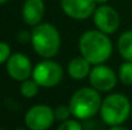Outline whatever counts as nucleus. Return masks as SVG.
<instances>
[{
    "instance_id": "obj_10",
    "label": "nucleus",
    "mask_w": 132,
    "mask_h": 130,
    "mask_svg": "<svg viewBox=\"0 0 132 130\" xmlns=\"http://www.w3.org/2000/svg\"><path fill=\"white\" fill-rule=\"evenodd\" d=\"M95 0H62L63 12L75 19H86L95 12Z\"/></svg>"
},
{
    "instance_id": "obj_12",
    "label": "nucleus",
    "mask_w": 132,
    "mask_h": 130,
    "mask_svg": "<svg viewBox=\"0 0 132 130\" xmlns=\"http://www.w3.org/2000/svg\"><path fill=\"white\" fill-rule=\"evenodd\" d=\"M90 64L91 63L88 60H86L84 56L75 57L68 65V73L73 79L81 81L87 74H90Z\"/></svg>"
},
{
    "instance_id": "obj_16",
    "label": "nucleus",
    "mask_w": 132,
    "mask_h": 130,
    "mask_svg": "<svg viewBox=\"0 0 132 130\" xmlns=\"http://www.w3.org/2000/svg\"><path fill=\"white\" fill-rule=\"evenodd\" d=\"M54 114H55V119L56 120L64 121V120H67L69 117V115L72 114V111H71V107L69 106H58L54 110Z\"/></svg>"
},
{
    "instance_id": "obj_8",
    "label": "nucleus",
    "mask_w": 132,
    "mask_h": 130,
    "mask_svg": "<svg viewBox=\"0 0 132 130\" xmlns=\"http://www.w3.org/2000/svg\"><path fill=\"white\" fill-rule=\"evenodd\" d=\"M6 70L13 79L18 82H23L28 79L30 75L32 74V65H31L30 59L26 55L14 54V55H10V57L8 59Z\"/></svg>"
},
{
    "instance_id": "obj_20",
    "label": "nucleus",
    "mask_w": 132,
    "mask_h": 130,
    "mask_svg": "<svg viewBox=\"0 0 132 130\" xmlns=\"http://www.w3.org/2000/svg\"><path fill=\"white\" fill-rule=\"evenodd\" d=\"M6 0H0V4H3V3H5Z\"/></svg>"
},
{
    "instance_id": "obj_21",
    "label": "nucleus",
    "mask_w": 132,
    "mask_h": 130,
    "mask_svg": "<svg viewBox=\"0 0 132 130\" xmlns=\"http://www.w3.org/2000/svg\"><path fill=\"white\" fill-rule=\"evenodd\" d=\"M131 114H132V108H131Z\"/></svg>"
},
{
    "instance_id": "obj_6",
    "label": "nucleus",
    "mask_w": 132,
    "mask_h": 130,
    "mask_svg": "<svg viewBox=\"0 0 132 130\" xmlns=\"http://www.w3.org/2000/svg\"><path fill=\"white\" fill-rule=\"evenodd\" d=\"M55 114L51 107L46 105H37L31 107L26 114V125L31 130H45L54 123Z\"/></svg>"
},
{
    "instance_id": "obj_15",
    "label": "nucleus",
    "mask_w": 132,
    "mask_h": 130,
    "mask_svg": "<svg viewBox=\"0 0 132 130\" xmlns=\"http://www.w3.org/2000/svg\"><path fill=\"white\" fill-rule=\"evenodd\" d=\"M119 79L123 84H132V61L122 64L119 68Z\"/></svg>"
},
{
    "instance_id": "obj_17",
    "label": "nucleus",
    "mask_w": 132,
    "mask_h": 130,
    "mask_svg": "<svg viewBox=\"0 0 132 130\" xmlns=\"http://www.w3.org/2000/svg\"><path fill=\"white\" fill-rule=\"evenodd\" d=\"M82 125L76 120H67L59 125V130H81Z\"/></svg>"
},
{
    "instance_id": "obj_11",
    "label": "nucleus",
    "mask_w": 132,
    "mask_h": 130,
    "mask_svg": "<svg viewBox=\"0 0 132 130\" xmlns=\"http://www.w3.org/2000/svg\"><path fill=\"white\" fill-rule=\"evenodd\" d=\"M45 5L43 0H26L22 9V17L28 26H37L43 19Z\"/></svg>"
},
{
    "instance_id": "obj_7",
    "label": "nucleus",
    "mask_w": 132,
    "mask_h": 130,
    "mask_svg": "<svg viewBox=\"0 0 132 130\" xmlns=\"http://www.w3.org/2000/svg\"><path fill=\"white\" fill-rule=\"evenodd\" d=\"M94 23L104 33H113L119 26L118 13L108 5H103L95 9L94 12Z\"/></svg>"
},
{
    "instance_id": "obj_3",
    "label": "nucleus",
    "mask_w": 132,
    "mask_h": 130,
    "mask_svg": "<svg viewBox=\"0 0 132 130\" xmlns=\"http://www.w3.org/2000/svg\"><path fill=\"white\" fill-rule=\"evenodd\" d=\"M31 41L36 52L46 59L53 57L60 47L59 32L54 26L49 23L39 24L34 28L31 35Z\"/></svg>"
},
{
    "instance_id": "obj_18",
    "label": "nucleus",
    "mask_w": 132,
    "mask_h": 130,
    "mask_svg": "<svg viewBox=\"0 0 132 130\" xmlns=\"http://www.w3.org/2000/svg\"><path fill=\"white\" fill-rule=\"evenodd\" d=\"M10 57V47L4 42H0V64Z\"/></svg>"
},
{
    "instance_id": "obj_1",
    "label": "nucleus",
    "mask_w": 132,
    "mask_h": 130,
    "mask_svg": "<svg viewBox=\"0 0 132 130\" xmlns=\"http://www.w3.org/2000/svg\"><path fill=\"white\" fill-rule=\"evenodd\" d=\"M112 41L106 33L99 31H87L81 36L80 51L91 64H101L112 55Z\"/></svg>"
},
{
    "instance_id": "obj_13",
    "label": "nucleus",
    "mask_w": 132,
    "mask_h": 130,
    "mask_svg": "<svg viewBox=\"0 0 132 130\" xmlns=\"http://www.w3.org/2000/svg\"><path fill=\"white\" fill-rule=\"evenodd\" d=\"M118 50L121 52V55L128 60L132 61V31L125 32L119 40H118Z\"/></svg>"
},
{
    "instance_id": "obj_14",
    "label": "nucleus",
    "mask_w": 132,
    "mask_h": 130,
    "mask_svg": "<svg viewBox=\"0 0 132 130\" xmlns=\"http://www.w3.org/2000/svg\"><path fill=\"white\" fill-rule=\"evenodd\" d=\"M39 83L32 78V79H26L22 82V86H21V93L27 97V98H31L37 94L39 92Z\"/></svg>"
},
{
    "instance_id": "obj_4",
    "label": "nucleus",
    "mask_w": 132,
    "mask_h": 130,
    "mask_svg": "<svg viewBox=\"0 0 132 130\" xmlns=\"http://www.w3.org/2000/svg\"><path fill=\"white\" fill-rule=\"evenodd\" d=\"M101 106V98L96 89L91 88H82L77 91L69 102V107L72 115L77 119H90L92 117Z\"/></svg>"
},
{
    "instance_id": "obj_5",
    "label": "nucleus",
    "mask_w": 132,
    "mask_h": 130,
    "mask_svg": "<svg viewBox=\"0 0 132 130\" xmlns=\"http://www.w3.org/2000/svg\"><path fill=\"white\" fill-rule=\"evenodd\" d=\"M63 77L62 66L51 60H45L37 64L32 72V78L41 87H54L56 86Z\"/></svg>"
},
{
    "instance_id": "obj_19",
    "label": "nucleus",
    "mask_w": 132,
    "mask_h": 130,
    "mask_svg": "<svg viewBox=\"0 0 132 130\" xmlns=\"http://www.w3.org/2000/svg\"><path fill=\"white\" fill-rule=\"evenodd\" d=\"M96 3H105V1H108V0H95Z\"/></svg>"
},
{
    "instance_id": "obj_2",
    "label": "nucleus",
    "mask_w": 132,
    "mask_h": 130,
    "mask_svg": "<svg viewBox=\"0 0 132 130\" xmlns=\"http://www.w3.org/2000/svg\"><path fill=\"white\" fill-rule=\"evenodd\" d=\"M131 112V105L126 96L114 93L108 96L100 106L101 119L110 126L123 124Z\"/></svg>"
},
{
    "instance_id": "obj_9",
    "label": "nucleus",
    "mask_w": 132,
    "mask_h": 130,
    "mask_svg": "<svg viewBox=\"0 0 132 130\" xmlns=\"http://www.w3.org/2000/svg\"><path fill=\"white\" fill-rule=\"evenodd\" d=\"M90 83L96 91L108 92L114 88L117 83V78L110 68L99 65L90 72Z\"/></svg>"
}]
</instances>
